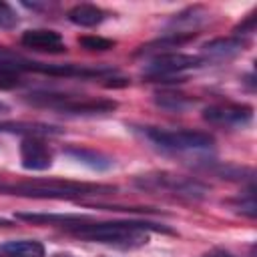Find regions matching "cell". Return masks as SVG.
Returning <instances> with one entry per match:
<instances>
[{
	"mask_svg": "<svg viewBox=\"0 0 257 257\" xmlns=\"http://www.w3.org/2000/svg\"><path fill=\"white\" fill-rule=\"evenodd\" d=\"M74 237L92 241V243H104L112 247L133 249L143 247L149 241V231H161V233H173L165 225L147 223V221H82L78 225H72L66 229Z\"/></svg>",
	"mask_w": 257,
	"mask_h": 257,
	"instance_id": "obj_1",
	"label": "cell"
},
{
	"mask_svg": "<svg viewBox=\"0 0 257 257\" xmlns=\"http://www.w3.org/2000/svg\"><path fill=\"white\" fill-rule=\"evenodd\" d=\"M116 187L100 183H80V181H58V179H34L18 183H0V195L24 197V199H82L96 195H110Z\"/></svg>",
	"mask_w": 257,
	"mask_h": 257,
	"instance_id": "obj_2",
	"label": "cell"
},
{
	"mask_svg": "<svg viewBox=\"0 0 257 257\" xmlns=\"http://www.w3.org/2000/svg\"><path fill=\"white\" fill-rule=\"evenodd\" d=\"M30 102L38 106H48L58 112L76 114V116H94L112 112L118 104L112 98H96V96H74V94H30Z\"/></svg>",
	"mask_w": 257,
	"mask_h": 257,
	"instance_id": "obj_3",
	"label": "cell"
},
{
	"mask_svg": "<svg viewBox=\"0 0 257 257\" xmlns=\"http://www.w3.org/2000/svg\"><path fill=\"white\" fill-rule=\"evenodd\" d=\"M143 135L159 149L173 151V153H189V151H205L211 149L215 139L209 133L193 131V128H159V126H145Z\"/></svg>",
	"mask_w": 257,
	"mask_h": 257,
	"instance_id": "obj_4",
	"label": "cell"
},
{
	"mask_svg": "<svg viewBox=\"0 0 257 257\" xmlns=\"http://www.w3.org/2000/svg\"><path fill=\"white\" fill-rule=\"evenodd\" d=\"M135 185L143 191L151 193H171L177 197H187V199H203L209 193V187L203 185L197 179L191 177H181L173 173H149L141 175L135 179Z\"/></svg>",
	"mask_w": 257,
	"mask_h": 257,
	"instance_id": "obj_5",
	"label": "cell"
},
{
	"mask_svg": "<svg viewBox=\"0 0 257 257\" xmlns=\"http://www.w3.org/2000/svg\"><path fill=\"white\" fill-rule=\"evenodd\" d=\"M205 60L201 56L195 54H183V52H159L155 54L149 64L145 66V72L149 78H167V76H175L181 74L185 70L197 68L201 66Z\"/></svg>",
	"mask_w": 257,
	"mask_h": 257,
	"instance_id": "obj_6",
	"label": "cell"
},
{
	"mask_svg": "<svg viewBox=\"0 0 257 257\" xmlns=\"http://www.w3.org/2000/svg\"><path fill=\"white\" fill-rule=\"evenodd\" d=\"M203 118L219 126H245L253 120V106L239 102L211 104L203 110Z\"/></svg>",
	"mask_w": 257,
	"mask_h": 257,
	"instance_id": "obj_7",
	"label": "cell"
},
{
	"mask_svg": "<svg viewBox=\"0 0 257 257\" xmlns=\"http://www.w3.org/2000/svg\"><path fill=\"white\" fill-rule=\"evenodd\" d=\"M18 153H20V165L24 171H34V173L48 171L54 161L52 149L46 145L44 139H38V137L22 139Z\"/></svg>",
	"mask_w": 257,
	"mask_h": 257,
	"instance_id": "obj_8",
	"label": "cell"
},
{
	"mask_svg": "<svg viewBox=\"0 0 257 257\" xmlns=\"http://www.w3.org/2000/svg\"><path fill=\"white\" fill-rule=\"evenodd\" d=\"M20 44L28 50H36V52H48V54H62L66 50V44L62 40V36L56 30L50 28H32L26 30L20 36Z\"/></svg>",
	"mask_w": 257,
	"mask_h": 257,
	"instance_id": "obj_9",
	"label": "cell"
},
{
	"mask_svg": "<svg viewBox=\"0 0 257 257\" xmlns=\"http://www.w3.org/2000/svg\"><path fill=\"white\" fill-rule=\"evenodd\" d=\"M14 217L32 225H56L62 229H68L72 225L90 219L88 215H78V213H32V211H18Z\"/></svg>",
	"mask_w": 257,
	"mask_h": 257,
	"instance_id": "obj_10",
	"label": "cell"
},
{
	"mask_svg": "<svg viewBox=\"0 0 257 257\" xmlns=\"http://www.w3.org/2000/svg\"><path fill=\"white\" fill-rule=\"evenodd\" d=\"M0 133H10V135H22L24 139L26 137H38V139H44V137H56V135H62L64 131L60 126H54V124H44V122H24V120H0Z\"/></svg>",
	"mask_w": 257,
	"mask_h": 257,
	"instance_id": "obj_11",
	"label": "cell"
},
{
	"mask_svg": "<svg viewBox=\"0 0 257 257\" xmlns=\"http://www.w3.org/2000/svg\"><path fill=\"white\" fill-rule=\"evenodd\" d=\"M66 157L74 159L76 163L92 169V171H108L112 165H114V159L100 153V151H94V149H82V147H70L64 151Z\"/></svg>",
	"mask_w": 257,
	"mask_h": 257,
	"instance_id": "obj_12",
	"label": "cell"
},
{
	"mask_svg": "<svg viewBox=\"0 0 257 257\" xmlns=\"http://www.w3.org/2000/svg\"><path fill=\"white\" fill-rule=\"evenodd\" d=\"M66 18L76 26L92 28V26H98L106 18V12L96 4H76L66 12Z\"/></svg>",
	"mask_w": 257,
	"mask_h": 257,
	"instance_id": "obj_13",
	"label": "cell"
},
{
	"mask_svg": "<svg viewBox=\"0 0 257 257\" xmlns=\"http://www.w3.org/2000/svg\"><path fill=\"white\" fill-rule=\"evenodd\" d=\"M247 46V42L239 36H227V38H215L211 42H207L203 46L205 54L209 56H215V58H229V56H235L239 52H243Z\"/></svg>",
	"mask_w": 257,
	"mask_h": 257,
	"instance_id": "obj_14",
	"label": "cell"
},
{
	"mask_svg": "<svg viewBox=\"0 0 257 257\" xmlns=\"http://www.w3.org/2000/svg\"><path fill=\"white\" fill-rule=\"evenodd\" d=\"M0 253L4 257H44L46 249L36 239H16L4 243L0 247Z\"/></svg>",
	"mask_w": 257,
	"mask_h": 257,
	"instance_id": "obj_15",
	"label": "cell"
},
{
	"mask_svg": "<svg viewBox=\"0 0 257 257\" xmlns=\"http://www.w3.org/2000/svg\"><path fill=\"white\" fill-rule=\"evenodd\" d=\"M155 102L159 106H163L167 110H175V112H181V110H187L189 106H193V100L179 92H159L155 96Z\"/></svg>",
	"mask_w": 257,
	"mask_h": 257,
	"instance_id": "obj_16",
	"label": "cell"
},
{
	"mask_svg": "<svg viewBox=\"0 0 257 257\" xmlns=\"http://www.w3.org/2000/svg\"><path fill=\"white\" fill-rule=\"evenodd\" d=\"M78 44H80L84 50H90V52H106V50H112L116 42L110 40V38H104V36L86 34V36H80V38H78Z\"/></svg>",
	"mask_w": 257,
	"mask_h": 257,
	"instance_id": "obj_17",
	"label": "cell"
},
{
	"mask_svg": "<svg viewBox=\"0 0 257 257\" xmlns=\"http://www.w3.org/2000/svg\"><path fill=\"white\" fill-rule=\"evenodd\" d=\"M20 84V76L18 72L4 60L0 58V90H8V88H14Z\"/></svg>",
	"mask_w": 257,
	"mask_h": 257,
	"instance_id": "obj_18",
	"label": "cell"
},
{
	"mask_svg": "<svg viewBox=\"0 0 257 257\" xmlns=\"http://www.w3.org/2000/svg\"><path fill=\"white\" fill-rule=\"evenodd\" d=\"M18 22H20L18 12L10 4L0 2V28L2 30H12V28L18 26Z\"/></svg>",
	"mask_w": 257,
	"mask_h": 257,
	"instance_id": "obj_19",
	"label": "cell"
},
{
	"mask_svg": "<svg viewBox=\"0 0 257 257\" xmlns=\"http://www.w3.org/2000/svg\"><path fill=\"white\" fill-rule=\"evenodd\" d=\"M255 22H257V16H255V10L253 12H249L235 28H233V36H239L241 38V34H253L255 32Z\"/></svg>",
	"mask_w": 257,
	"mask_h": 257,
	"instance_id": "obj_20",
	"label": "cell"
},
{
	"mask_svg": "<svg viewBox=\"0 0 257 257\" xmlns=\"http://www.w3.org/2000/svg\"><path fill=\"white\" fill-rule=\"evenodd\" d=\"M237 209H241V213H245L247 217H255L257 215V205H255V197H253V191H249L245 195V199H239L237 201Z\"/></svg>",
	"mask_w": 257,
	"mask_h": 257,
	"instance_id": "obj_21",
	"label": "cell"
},
{
	"mask_svg": "<svg viewBox=\"0 0 257 257\" xmlns=\"http://www.w3.org/2000/svg\"><path fill=\"white\" fill-rule=\"evenodd\" d=\"M8 110H10V106H8L6 102H2V100H0V114H2V112H8Z\"/></svg>",
	"mask_w": 257,
	"mask_h": 257,
	"instance_id": "obj_22",
	"label": "cell"
}]
</instances>
